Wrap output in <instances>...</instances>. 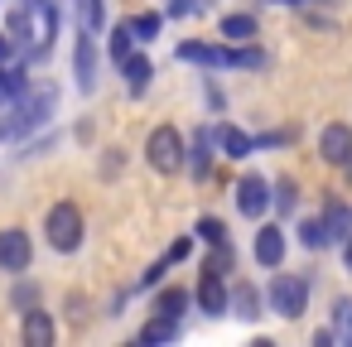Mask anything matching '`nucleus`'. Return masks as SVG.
<instances>
[{"label": "nucleus", "instance_id": "obj_20", "mask_svg": "<svg viewBox=\"0 0 352 347\" xmlns=\"http://www.w3.org/2000/svg\"><path fill=\"white\" fill-rule=\"evenodd\" d=\"M318 222H323L328 246H342V236L352 232V208H347V203H338V198H328V203H323V212H318Z\"/></svg>", "mask_w": 352, "mask_h": 347}, {"label": "nucleus", "instance_id": "obj_32", "mask_svg": "<svg viewBox=\"0 0 352 347\" xmlns=\"http://www.w3.org/2000/svg\"><path fill=\"white\" fill-rule=\"evenodd\" d=\"M188 251H193V241H188V236H179V241L164 251V260H169V265H184V260H188Z\"/></svg>", "mask_w": 352, "mask_h": 347}, {"label": "nucleus", "instance_id": "obj_27", "mask_svg": "<svg viewBox=\"0 0 352 347\" xmlns=\"http://www.w3.org/2000/svg\"><path fill=\"white\" fill-rule=\"evenodd\" d=\"M131 49H135V34H131V25H126V20H121V25H111V39H107V54H111V68H121Z\"/></svg>", "mask_w": 352, "mask_h": 347}, {"label": "nucleus", "instance_id": "obj_31", "mask_svg": "<svg viewBox=\"0 0 352 347\" xmlns=\"http://www.w3.org/2000/svg\"><path fill=\"white\" fill-rule=\"evenodd\" d=\"M289 140H294V131H261V135H251L256 150H280V145H289Z\"/></svg>", "mask_w": 352, "mask_h": 347}, {"label": "nucleus", "instance_id": "obj_19", "mask_svg": "<svg viewBox=\"0 0 352 347\" xmlns=\"http://www.w3.org/2000/svg\"><path fill=\"white\" fill-rule=\"evenodd\" d=\"M217 34H222L227 44H251V39L261 34V20H256L251 10H232V15L217 20Z\"/></svg>", "mask_w": 352, "mask_h": 347}, {"label": "nucleus", "instance_id": "obj_2", "mask_svg": "<svg viewBox=\"0 0 352 347\" xmlns=\"http://www.w3.org/2000/svg\"><path fill=\"white\" fill-rule=\"evenodd\" d=\"M54 107H58V87L54 82L49 87H30L20 102L0 107V145H20L25 135L44 131L49 116H54Z\"/></svg>", "mask_w": 352, "mask_h": 347}, {"label": "nucleus", "instance_id": "obj_26", "mask_svg": "<svg viewBox=\"0 0 352 347\" xmlns=\"http://www.w3.org/2000/svg\"><path fill=\"white\" fill-rule=\"evenodd\" d=\"M126 25H131V34H135V44H155V39L164 34V15H160V10H145V15H131Z\"/></svg>", "mask_w": 352, "mask_h": 347}, {"label": "nucleus", "instance_id": "obj_12", "mask_svg": "<svg viewBox=\"0 0 352 347\" xmlns=\"http://www.w3.org/2000/svg\"><path fill=\"white\" fill-rule=\"evenodd\" d=\"M193 304L208 313V318H222L227 313V275H217V270H198V284H193Z\"/></svg>", "mask_w": 352, "mask_h": 347}, {"label": "nucleus", "instance_id": "obj_7", "mask_svg": "<svg viewBox=\"0 0 352 347\" xmlns=\"http://www.w3.org/2000/svg\"><path fill=\"white\" fill-rule=\"evenodd\" d=\"M232 198H236V212H241L246 222H261V217L270 212V179L256 174V169H246V174L236 179Z\"/></svg>", "mask_w": 352, "mask_h": 347}, {"label": "nucleus", "instance_id": "obj_15", "mask_svg": "<svg viewBox=\"0 0 352 347\" xmlns=\"http://www.w3.org/2000/svg\"><path fill=\"white\" fill-rule=\"evenodd\" d=\"M227 313H236L241 323H256V318L265 313V299H261V289H256L251 280H236V284H227Z\"/></svg>", "mask_w": 352, "mask_h": 347}, {"label": "nucleus", "instance_id": "obj_1", "mask_svg": "<svg viewBox=\"0 0 352 347\" xmlns=\"http://www.w3.org/2000/svg\"><path fill=\"white\" fill-rule=\"evenodd\" d=\"M179 63H193V68H208V73H265L270 68V54L251 39V44H217V39H184L179 49Z\"/></svg>", "mask_w": 352, "mask_h": 347}, {"label": "nucleus", "instance_id": "obj_4", "mask_svg": "<svg viewBox=\"0 0 352 347\" xmlns=\"http://www.w3.org/2000/svg\"><path fill=\"white\" fill-rule=\"evenodd\" d=\"M44 241H49V251H58V256H78V251H82V241H87V217H82V208H78L73 198H58V203L44 212Z\"/></svg>", "mask_w": 352, "mask_h": 347}, {"label": "nucleus", "instance_id": "obj_10", "mask_svg": "<svg viewBox=\"0 0 352 347\" xmlns=\"http://www.w3.org/2000/svg\"><path fill=\"white\" fill-rule=\"evenodd\" d=\"M34 265V241L25 227H6L0 232V270L6 275H25Z\"/></svg>", "mask_w": 352, "mask_h": 347}, {"label": "nucleus", "instance_id": "obj_6", "mask_svg": "<svg viewBox=\"0 0 352 347\" xmlns=\"http://www.w3.org/2000/svg\"><path fill=\"white\" fill-rule=\"evenodd\" d=\"M73 78H78V92H82V97L97 92L102 49H97V30H87V25H78V39H73Z\"/></svg>", "mask_w": 352, "mask_h": 347}, {"label": "nucleus", "instance_id": "obj_37", "mask_svg": "<svg viewBox=\"0 0 352 347\" xmlns=\"http://www.w3.org/2000/svg\"><path fill=\"white\" fill-rule=\"evenodd\" d=\"M338 251H342V270H347V275H352V232H347V236H342V246H338Z\"/></svg>", "mask_w": 352, "mask_h": 347}, {"label": "nucleus", "instance_id": "obj_35", "mask_svg": "<svg viewBox=\"0 0 352 347\" xmlns=\"http://www.w3.org/2000/svg\"><path fill=\"white\" fill-rule=\"evenodd\" d=\"M20 54H15V44H10V34L6 30H0V63H15Z\"/></svg>", "mask_w": 352, "mask_h": 347}, {"label": "nucleus", "instance_id": "obj_3", "mask_svg": "<svg viewBox=\"0 0 352 347\" xmlns=\"http://www.w3.org/2000/svg\"><path fill=\"white\" fill-rule=\"evenodd\" d=\"M309 294H314V280H309V275H294V270H285V265H275V270H270V284L261 289L265 309H270V313H280L285 323L304 318Z\"/></svg>", "mask_w": 352, "mask_h": 347}, {"label": "nucleus", "instance_id": "obj_21", "mask_svg": "<svg viewBox=\"0 0 352 347\" xmlns=\"http://www.w3.org/2000/svg\"><path fill=\"white\" fill-rule=\"evenodd\" d=\"M188 304H193V294H188L184 284H164V289L155 294V304H150V309H155L160 318H179V323H184V313H188Z\"/></svg>", "mask_w": 352, "mask_h": 347}, {"label": "nucleus", "instance_id": "obj_5", "mask_svg": "<svg viewBox=\"0 0 352 347\" xmlns=\"http://www.w3.org/2000/svg\"><path fill=\"white\" fill-rule=\"evenodd\" d=\"M145 164L155 174H164V179L184 174V135H179V126H155L145 135Z\"/></svg>", "mask_w": 352, "mask_h": 347}, {"label": "nucleus", "instance_id": "obj_24", "mask_svg": "<svg viewBox=\"0 0 352 347\" xmlns=\"http://www.w3.org/2000/svg\"><path fill=\"white\" fill-rule=\"evenodd\" d=\"M10 280H15V284H10V309H15V313H25V309L44 304V289L30 280V270H25V275H10Z\"/></svg>", "mask_w": 352, "mask_h": 347}, {"label": "nucleus", "instance_id": "obj_30", "mask_svg": "<svg viewBox=\"0 0 352 347\" xmlns=\"http://www.w3.org/2000/svg\"><path fill=\"white\" fill-rule=\"evenodd\" d=\"M54 145H58V135H54V131H49V135H39V140H30V135H25V140L15 145V150H20L15 159H39V155H49Z\"/></svg>", "mask_w": 352, "mask_h": 347}, {"label": "nucleus", "instance_id": "obj_14", "mask_svg": "<svg viewBox=\"0 0 352 347\" xmlns=\"http://www.w3.org/2000/svg\"><path fill=\"white\" fill-rule=\"evenodd\" d=\"M6 34H10V44H15L20 58L34 49V39H39V20H34V10H30V0L10 5V15H6Z\"/></svg>", "mask_w": 352, "mask_h": 347}, {"label": "nucleus", "instance_id": "obj_22", "mask_svg": "<svg viewBox=\"0 0 352 347\" xmlns=\"http://www.w3.org/2000/svg\"><path fill=\"white\" fill-rule=\"evenodd\" d=\"M270 208H275V212H280V222H289V217H294V212H299V183H294V179H289V174H285V179H275V183H270Z\"/></svg>", "mask_w": 352, "mask_h": 347}, {"label": "nucleus", "instance_id": "obj_11", "mask_svg": "<svg viewBox=\"0 0 352 347\" xmlns=\"http://www.w3.org/2000/svg\"><path fill=\"white\" fill-rule=\"evenodd\" d=\"M318 159H323L328 169H342V164L352 159V126H347V121H328V126L318 131Z\"/></svg>", "mask_w": 352, "mask_h": 347}, {"label": "nucleus", "instance_id": "obj_28", "mask_svg": "<svg viewBox=\"0 0 352 347\" xmlns=\"http://www.w3.org/2000/svg\"><path fill=\"white\" fill-rule=\"evenodd\" d=\"M294 232H299V246L304 251H328V236H323V222L318 217H299Z\"/></svg>", "mask_w": 352, "mask_h": 347}, {"label": "nucleus", "instance_id": "obj_16", "mask_svg": "<svg viewBox=\"0 0 352 347\" xmlns=\"http://www.w3.org/2000/svg\"><path fill=\"white\" fill-rule=\"evenodd\" d=\"M116 73L126 78V92H131V97L140 102V97L150 92V78H155V63H150V54H140V44H135V49L126 54V63H121Z\"/></svg>", "mask_w": 352, "mask_h": 347}, {"label": "nucleus", "instance_id": "obj_9", "mask_svg": "<svg viewBox=\"0 0 352 347\" xmlns=\"http://www.w3.org/2000/svg\"><path fill=\"white\" fill-rule=\"evenodd\" d=\"M285 256H289L285 222H261L256 236H251V260H256L261 270H275V265H285Z\"/></svg>", "mask_w": 352, "mask_h": 347}, {"label": "nucleus", "instance_id": "obj_18", "mask_svg": "<svg viewBox=\"0 0 352 347\" xmlns=\"http://www.w3.org/2000/svg\"><path fill=\"white\" fill-rule=\"evenodd\" d=\"M212 140H217V155H227V159H236V164L256 155V145H251V135H246L241 126H227V121H222V126H212Z\"/></svg>", "mask_w": 352, "mask_h": 347}, {"label": "nucleus", "instance_id": "obj_33", "mask_svg": "<svg viewBox=\"0 0 352 347\" xmlns=\"http://www.w3.org/2000/svg\"><path fill=\"white\" fill-rule=\"evenodd\" d=\"M164 270H169V260H164V256H160V260H155V265H150V270H145V275H140V289H155V284H160V280H164Z\"/></svg>", "mask_w": 352, "mask_h": 347}, {"label": "nucleus", "instance_id": "obj_23", "mask_svg": "<svg viewBox=\"0 0 352 347\" xmlns=\"http://www.w3.org/2000/svg\"><path fill=\"white\" fill-rule=\"evenodd\" d=\"M328 333H333V342L352 347V294L333 299V313H328Z\"/></svg>", "mask_w": 352, "mask_h": 347}, {"label": "nucleus", "instance_id": "obj_36", "mask_svg": "<svg viewBox=\"0 0 352 347\" xmlns=\"http://www.w3.org/2000/svg\"><path fill=\"white\" fill-rule=\"evenodd\" d=\"M261 5H275V10H280V5H285V10H304V5H314V0H261Z\"/></svg>", "mask_w": 352, "mask_h": 347}, {"label": "nucleus", "instance_id": "obj_25", "mask_svg": "<svg viewBox=\"0 0 352 347\" xmlns=\"http://www.w3.org/2000/svg\"><path fill=\"white\" fill-rule=\"evenodd\" d=\"M179 337V318H160V313H150V323L135 333V342H145V347H160V342H174Z\"/></svg>", "mask_w": 352, "mask_h": 347}, {"label": "nucleus", "instance_id": "obj_13", "mask_svg": "<svg viewBox=\"0 0 352 347\" xmlns=\"http://www.w3.org/2000/svg\"><path fill=\"white\" fill-rule=\"evenodd\" d=\"M54 337H58V323H54V313L44 304L20 313V342L25 347H54Z\"/></svg>", "mask_w": 352, "mask_h": 347}, {"label": "nucleus", "instance_id": "obj_8", "mask_svg": "<svg viewBox=\"0 0 352 347\" xmlns=\"http://www.w3.org/2000/svg\"><path fill=\"white\" fill-rule=\"evenodd\" d=\"M212 164H217V140H212V126H198V131L184 140V169L193 174V183H208V179H212Z\"/></svg>", "mask_w": 352, "mask_h": 347}, {"label": "nucleus", "instance_id": "obj_29", "mask_svg": "<svg viewBox=\"0 0 352 347\" xmlns=\"http://www.w3.org/2000/svg\"><path fill=\"white\" fill-rule=\"evenodd\" d=\"M193 236H198L203 246H222V241H232V236H227V222H222V217H198Z\"/></svg>", "mask_w": 352, "mask_h": 347}, {"label": "nucleus", "instance_id": "obj_17", "mask_svg": "<svg viewBox=\"0 0 352 347\" xmlns=\"http://www.w3.org/2000/svg\"><path fill=\"white\" fill-rule=\"evenodd\" d=\"M30 87H34V82H30V63H25V58H15V63H0V107L20 102Z\"/></svg>", "mask_w": 352, "mask_h": 347}, {"label": "nucleus", "instance_id": "obj_34", "mask_svg": "<svg viewBox=\"0 0 352 347\" xmlns=\"http://www.w3.org/2000/svg\"><path fill=\"white\" fill-rule=\"evenodd\" d=\"M203 92H208V107H212V111H222V107H227V102H222V87H217L212 78H203Z\"/></svg>", "mask_w": 352, "mask_h": 347}]
</instances>
